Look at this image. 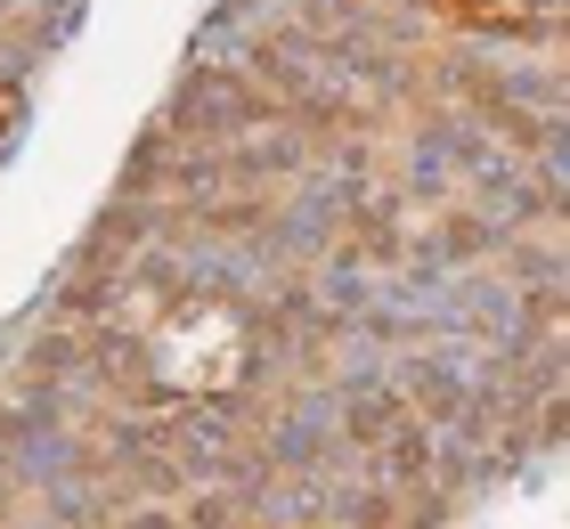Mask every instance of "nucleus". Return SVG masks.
I'll list each match as a JSON object with an SVG mask.
<instances>
[{"instance_id": "obj_1", "label": "nucleus", "mask_w": 570, "mask_h": 529, "mask_svg": "<svg viewBox=\"0 0 570 529\" xmlns=\"http://www.w3.org/2000/svg\"><path fill=\"white\" fill-rule=\"evenodd\" d=\"M432 17H449V25H473V33H522L530 9L522 0H424Z\"/></svg>"}]
</instances>
